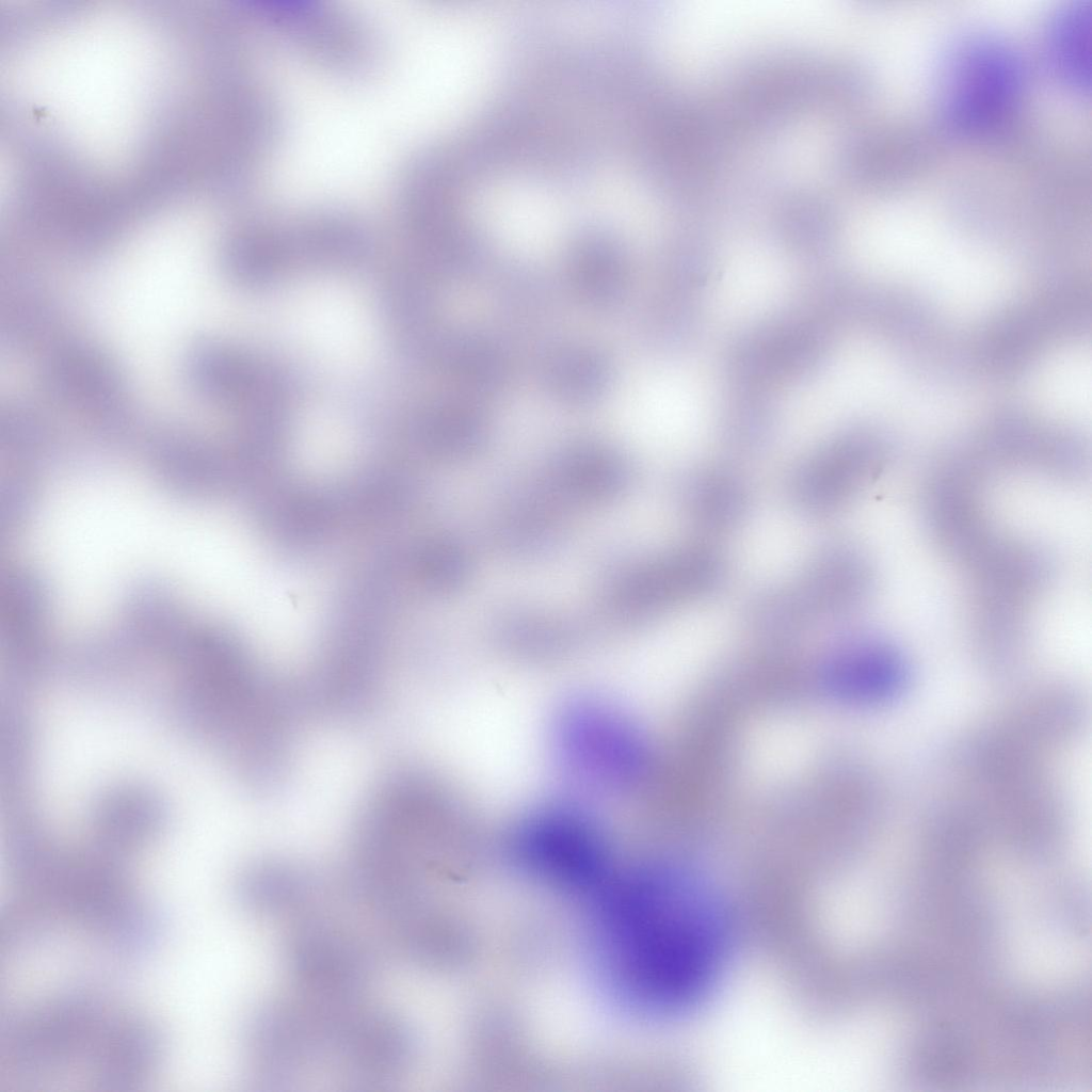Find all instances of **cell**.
<instances>
[{
	"label": "cell",
	"instance_id": "5b68a950",
	"mask_svg": "<svg viewBox=\"0 0 1092 1092\" xmlns=\"http://www.w3.org/2000/svg\"><path fill=\"white\" fill-rule=\"evenodd\" d=\"M869 475L866 457L852 443L839 440L824 445L796 467L789 494L800 510L824 514L846 502Z\"/></svg>",
	"mask_w": 1092,
	"mask_h": 1092
},
{
	"label": "cell",
	"instance_id": "8fae6325",
	"mask_svg": "<svg viewBox=\"0 0 1092 1092\" xmlns=\"http://www.w3.org/2000/svg\"><path fill=\"white\" fill-rule=\"evenodd\" d=\"M1090 11L1075 6L1061 16L1051 33V53L1063 77L1082 86L1089 70Z\"/></svg>",
	"mask_w": 1092,
	"mask_h": 1092
},
{
	"label": "cell",
	"instance_id": "7a4b0ae2",
	"mask_svg": "<svg viewBox=\"0 0 1092 1092\" xmlns=\"http://www.w3.org/2000/svg\"><path fill=\"white\" fill-rule=\"evenodd\" d=\"M863 572L856 557L838 546L824 548L788 583L766 592L750 619L765 628L793 627L844 612L861 594Z\"/></svg>",
	"mask_w": 1092,
	"mask_h": 1092
},
{
	"label": "cell",
	"instance_id": "30bf717a",
	"mask_svg": "<svg viewBox=\"0 0 1092 1092\" xmlns=\"http://www.w3.org/2000/svg\"><path fill=\"white\" fill-rule=\"evenodd\" d=\"M548 390L559 400L585 404L601 397L611 380L606 356L595 348L560 344L549 348L542 362Z\"/></svg>",
	"mask_w": 1092,
	"mask_h": 1092
},
{
	"label": "cell",
	"instance_id": "8992f818",
	"mask_svg": "<svg viewBox=\"0 0 1092 1092\" xmlns=\"http://www.w3.org/2000/svg\"><path fill=\"white\" fill-rule=\"evenodd\" d=\"M954 83L950 111L959 126L978 128L995 119L1016 92L1017 67L995 47L973 50Z\"/></svg>",
	"mask_w": 1092,
	"mask_h": 1092
},
{
	"label": "cell",
	"instance_id": "3957f363",
	"mask_svg": "<svg viewBox=\"0 0 1092 1092\" xmlns=\"http://www.w3.org/2000/svg\"><path fill=\"white\" fill-rule=\"evenodd\" d=\"M525 828L520 835V853L533 870L559 885L576 889L601 880L603 849L578 816L552 813Z\"/></svg>",
	"mask_w": 1092,
	"mask_h": 1092
},
{
	"label": "cell",
	"instance_id": "7c38bea8",
	"mask_svg": "<svg viewBox=\"0 0 1092 1092\" xmlns=\"http://www.w3.org/2000/svg\"><path fill=\"white\" fill-rule=\"evenodd\" d=\"M434 440L454 450H470L485 437L484 415L470 404L447 403L431 408L423 420Z\"/></svg>",
	"mask_w": 1092,
	"mask_h": 1092
},
{
	"label": "cell",
	"instance_id": "52a82bcc",
	"mask_svg": "<svg viewBox=\"0 0 1092 1092\" xmlns=\"http://www.w3.org/2000/svg\"><path fill=\"white\" fill-rule=\"evenodd\" d=\"M432 357L464 387L489 394L503 389L512 376L507 350L495 339L478 332L441 337Z\"/></svg>",
	"mask_w": 1092,
	"mask_h": 1092
},
{
	"label": "cell",
	"instance_id": "9c48e42d",
	"mask_svg": "<svg viewBox=\"0 0 1092 1092\" xmlns=\"http://www.w3.org/2000/svg\"><path fill=\"white\" fill-rule=\"evenodd\" d=\"M567 274L575 294L593 309L612 308L621 301L626 286L623 255L604 236H588L573 246Z\"/></svg>",
	"mask_w": 1092,
	"mask_h": 1092
},
{
	"label": "cell",
	"instance_id": "ba28073f",
	"mask_svg": "<svg viewBox=\"0 0 1092 1092\" xmlns=\"http://www.w3.org/2000/svg\"><path fill=\"white\" fill-rule=\"evenodd\" d=\"M678 492L682 512L702 529H730L746 512L748 493L743 482L721 467H702L687 473Z\"/></svg>",
	"mask_w": 1092,
	"mask_h": 1092
},
{
	"label": "cell",
	"instance_id": "6da1fadb",
	"mask_svg": "<svg viewBox=\"0 0 1092 1092\" xmlns=\"http://www.w3.org/2000/svg\"><path fill=\"white\" fill-rule=\"evenodd\" d=\"M604 937L624 997L654 1013L691 1007L721 963L724 931L710 896L685 879L632 878L604 901Z\"/></svg>",
	"mask_w": 1092,
	"mask_h": 1092
},
{
	"label": "cell",
	"instance_id": "277c9868",
	"mask_svg": "<svg viewBox=\"0 0 1092 1092\" xmlns=\"http://www.w3.org/2000/svg\"><path fill=\"white\" fill-rule=\"evenodd\" d=\"M721 558L702 546H685L642 568L624 592L633 615H649L691 604L710 594L723 579Z\"/></svg>",
	"mask_w": 1092,
	"mask_h": 1092
}]
</instances>
